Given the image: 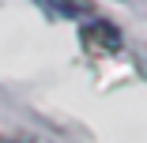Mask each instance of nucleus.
I'll return each instance as SVG.
<instances>
[{"label":"nucleus","instance_id":"1","mask_svg":"<svg viewBox=\"0 0 147 143\" xmlns=\"http://www.w3.org/2000/svg\"><path fill=\"white\" fill-rule=\"evenodd\" d=\"M79 42L91 53H117L121 49V30L113 23H106V19H87L83 30H79Z\"/></svg>","mask_w":147,"mask_h":143},{"label":"nucleus","instance_id":"2","mask_svg":"<svg viewBox=\"0 0 147 143\" xmlns=\"http://www.w3.org/2000/svg\"><path fill=\"white\" fill-rule=\"evenodd\" d=\"M45 11H53L57 19H83V15H94L91 0H38Z\"/></svg>","mask_w":147,"mask_h":143},{"label":"nucleus","instance_id":"3","mask_svg":"<svg viewBox=\"0 0 147 143\" xmlns=\"http://www.w3.org/2000/svg\"><path fill=\"white\" fill-rule=\"evenodd\" d=\"M0 143H34L30 136H0Z\"/></svg>","mask_w":147,"mask_h":143}]
</instances>
